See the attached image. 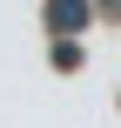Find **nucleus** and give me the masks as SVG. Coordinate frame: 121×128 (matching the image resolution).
<instances>
[{
  "mask_svg": "<svg viewBox=\"0 0 121 128\" xmlns=\"http://www.w3.org/2000/svg\"><path fill=\"white\" fill-rule=\"evenodd\" d=\"M88 14H94V0H47V27H54V34H67V27L81 34Z\"/></svg>",
  "mask_w": 121,
  "mask_h": 128,
  "instance_id": "1",
  "label": "nucleus"
},
{
  "mask_svg": "<svg viewBox=\"0 0 121 128\" xmlns=\"http://www.w3.org/2000/svg\"><path fill=\"white\" fill-rule=\"evenodd\" d=\"M81 61V40H54V68H74Z\"/></svg>",
  "mask_w": 121,
  "mask_h": 128,
  "instance_id": "2",
  "label": "nucleus"
}]
</instances>
